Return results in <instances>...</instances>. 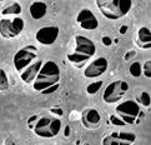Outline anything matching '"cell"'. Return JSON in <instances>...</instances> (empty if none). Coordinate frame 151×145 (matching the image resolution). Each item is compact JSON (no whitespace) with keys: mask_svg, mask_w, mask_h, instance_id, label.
I'll return each mask as SVG.
<instances>
[{"mask_svg":"<svg viewBox=\"0 0 151 145\" xmlns=\"http://www.w3.org/2000/svg\"><path fill=\"white\" fill-rule=\"evenodd\" d=\"M136 45L141 49H150L151 48V33L146 26H141L136 34Z\"/></svg>","mask_w":151,"mask_h":145,"instance_id":"cell-14","label":"cell"},{"mask_svg":"<svg viewBox=\"0 0 151 145\" xmlns=\"http://www.w3.org/2000/svg\"><path fill=\"white\" fill-rule=\"evenodd\" d=\"M96 46L94 41L84 35L75 36V48L71 53L68 54V61L74 66L80 68L86 64L91 58L95 55Z\"/></svg>","mask_w":151,"mask_h":145,"instance_id":"cell-2","label":"cell"},{"mask_svg":"<svg viewBox=\"0 0 151 145\" xmlns=\"http://www.w3.org/2000/svg\"><path fill=\"white\" fill-rule=\"evenodd\" d=\"M21 13V5L19 3H12L8 6L3 9L1 14L4 17H10V15H19Z\"/></svg>","mask_w":151,"mask_h":145,"instance_id":"cell-17","label":"cell"},{"mask_svg":"<svg viewBox=\"0 0 151 145\" xmlns=\"http://www.w3.org/2000/svg\"><path fill=\"white\" fill-rule=\"evenodd\" d=\"M85 145H90V144H85Z\"/></svg>","mask_w":151,"mask_h":145,"instance_id":"cell-31","label":"cell"},{"mask_svg":"<svg viewBox=\"0 0 151 145\" xmlns=\"http://www.w3.org/2000/svg\"><path fill=\"white\" fill-rule=\"evenodd\" d=\"M24 30V20L15 17V18H3L0 19V35L4 39H14L21 34Z\"/></svg>","mask_w":151,"mask_h":145,"instance_id":"cell-6","label":"cell"},{"mask_svg":"<svg viewBox=\"0 0 151 145\" xmlns=\"http://www.w3.org/2000/svg\"><path fill=\"white\" fill-rule=\"evenodd\" d=\"M107 66H109V63H107L106 58H104V56L98 58L85 68L84 75H85V78H88V79L99 78L107 70Z\"/></svg>","mask_w":151,"mask_h":145,"instance_id":"cell-9","label":"cell"},{"mask_svg":"<svg viewBox=\"0 0 151 145\" xmlns=\"http://www.w3.org/2000/svg\"><path fill=\"white\" fill-rule=\"evenodd\" d=\"M60 68L55 61H42V65L33 82L35 91L41 94H52L60 87Z\"/></svg>","mask_w":151,"mask_h":145,"instance_id":"cell-1","label":"cell"},{"mask_svg":"<svg viewBox=\"0 0 151 145\" xmlns=\"http://www.w3.org/2000/svg\"><path fill=\"white\" fill-rule=\"evenodd\" d=\"M132 145H135V144H132Z\"/></svg>","mask_w":151,"mask_h":145,"instance_id":"cell-32","label":"cell"},{"mask_svg":"<svg viewBox=\"0 0 151 145\" xmlns=\"http://www.w3.org/2000/svg\"><path fill=\"white\" fill-rule=\"evenodd\" d=\"M115 114L125 123V124H136L140 123L144 116V113L140 105L135 100H126L120 103L116 109Z\"/></svg>","mask_w":151,"mask_h":145,"instance_id":"cell-5","label":"cell"},{"mask_svg":"<svg viewBox=\"0 0 151 145\" xmlns=\"http://www.w3.org/2000/svg\"><path fill=\"white\" fill-rule=\"evenodd\" d=\"M50 110H51V113H54V114H56V115H60V116L63 115V110L60 108H59V109L58 108H51Z\"/></svg>","mask_w":151,"mask_h":145,"instance_id":"cell-27","label":"cell"},{"mask_svg":"<svg viewBox=\"0 0 151 145\" xmlns=\"http://www.w3.org/2000/svg\"><path fill=\"white\" fill-rule=\"evenodd\" d=\"M61 121L58 118L52 116H41L36 120L34 125V133L37 136L44 139H52L59 135L61 131Z\"/></svg>","mask_w":151,"mask_h":145,"instance_id":"cell-4","label":"cell"},{"mask_svg":"<svg viewBox=\"0 0 151 145\" xmlns=\"http://www.w3.org/2000/svg\"><path fill=\"white\" fill-rule=\"evenodd\" d=\"M46 12H47V5L42 1H34L29 8V13L31 18L35 20L42 19L46 15Z\"/></svg>","mask_w":151,"mask_h":145,"instance_id":"cell-15","label":"cell"},{"mask_svg":"<svg viewBox=\"0 0 151 145\" xmlns=\"http://www.w3.org/2000/svg\"><path fill=\"white\" fill-rule=\"evenodd\" d=\"M42 65V61L41 60H37V61H34L33 64H30V65L25 69V70H23L20 73V78L21 80H23L24 83L26 84H29V83H33L35 78H36V75L37 73H39L40 70V68Z\"/></svg>","mask_w":151,"mask_h":145,"instance_id":"cell-13","label":"cell"},{"mask_svg":"<svg viewBox=\"0 0 151 145\" xmlns=\"http://www.w3.org/2000/svg\"><path fill=\"white\" fill-rule=\"evenodd\" d=\"M135 55H136V51L130 50L129 53H126V54H125V60H126V61H130V60H131V59H132Z\"/></svg>","mask_w":151,"mask_h":145,"instance_id":"cell-26","label":"cell"},{"mask_svg":"<svg viewBox=\"0 0 151 145\" xmlns=\"http://www.w3.org/2000/svg\"><path fill=\"white\" fill-rule=\"evenodd\" d=\"M110 123L112 125H115V126H122V125H126L125 123H124L120 118H119L116 114H112L110 115Z\"/></svg>","mask_w":151,"mask_h":145,"instance_id":"cell-24","label":"cell"},{"mask_svg":"<svg viewBox=\"0 0 151 145\" xmlns=\"http://www.w3.org/2000/svg\"><path fill=\"white\" fill-rule=\"evenodd\" d=\"M129 73L131 74V76L134 78H139L140 75L142 74V68H141V64L139 61H134L130 68H129Z\"/></svg>","mask_w":151,"mask_h":145,"instance_id":"cell-19","label":"cell"},{"mask_svg":"<svg viewBox=\"0 0 151 145\" xmlns=\"http://www.w3.org/2000/svg\"><path fill=\"white\" fill-rule=\"evenodd\" d=\"M76 21L84 30H96L99 28V21L90 9H83L78 14Z\"/></svg>","mask_w":151,"mask_h":145,"instance_id":"cell-11","label":"cell"},{"mask_svg":"<svg viewBox=\"0 0 151 145\" xmlns=\"http://www.w3.org/2000/svg\"><path fill=\"white\" fill-rule=\"evenodd\" d=\"M37 119H39V116H37V115H34V116H31L30 119H28V126H29V128H31V129H33Z\"/></svg>","mask_w":151,"mask_h":145,"instance_id":"cell-25","label":"cell"},{"mask_svg":"<svg viewBox=\"0 0 151 145\" xmlns=\"http://www.w3.org/2000/svg\"><path fill=\"white\" fill-rule=\"evenodd\" d=\"M136 103L139 105H142L145 108L150 106V103H151V98H150V94L147 91L145 90H140L136 93Z\"/></svg>","mask_w":151,"mask_h":145,"instance_id":"cell-18","label":"cell"},{"mask_svg":"<svg viewBox=\"0 0 151 145\" xmlns=\"http://www.w3.org/2000/svg\"><path fill=\"white\" fill-rule=\"evenodd\" d=\"M81 121L86 129L94 130V129H98L101 125V115L96 109H85L81 115Z\"/></svg>","mask_w":151,"mask_h":145,"instance_id":"cell-12","label":"cell"},{"mask_svg":"<svg viewBox=\"0 0 151 145\" xmlns=\"http://www.w3.org/2000/svg\"><path fill=\"white\" fill-rule=\"evenodd\" d=\"M36 58H37L36 48L33 45L25 46L23 49L18 50L17 54L14 55V66L19 73H21L23 70H25L30 64H33Z\"/></svg>","mask_w":151,"mask_h":145,"instance_id":"cell-8","label":"cell"},{"mask_svg":"<svg viewBox=\"0 0 151 145\" xmlns=\"http://www.w3.org/2000/svg\"><path fill=\"white\" fill-rule=\"evenodd\" d=\"M102 43H104L105 45H111V39L107 36H102Z\"/></svg>","mask_w":151,"mask_h":145,"instance_id":"cell-28","label":"cell"},{"mask_svg":"<svg viewBox=\"0 0 151 145\" xmlns=\"http://www.w3.org/2000/svg\"><path fill=\"white\" fill-rule=\"evenodd\" d=\"M96 6L106 19L117 20L124 18L132 8L131 0H99Z\"/></svg>","mask_w":151,"mask_h":145,"instance_id":"cell-3","label":"cell"},{"mask_svg":"<svg viewBox=\"0 0 151 145\" xmlns=\"http://www.w3.org/2000/svg\"><path fill=\"white\" fill-rule=\"evenodd\" d=\"M129 90V84L124 80H115L110 83L104 90L102 99L106 104H115L120 101Z\"/></svg>","mask_w":151,"mask_h":145,"instance_id":"cell-7","label":"cell"},{"mask_svg":"<svg viewBox=\"0 0 151 145\" xmlns=\"http://www.w3.org/2000/svg\"><path fill=\"white\" fill-rule=\"evenodd\" d=\"M126 30H127V26H121L120 33H121V34H125V33H126Z\"/></svg>","mask_w":151,"mask_h":145,"instance_id":"cell-29","label":"cell"},{"mask_svg":"<svg viewBox=\"0 0 151 145\" xmlns=\"http://www.w3.org/2000/svg\"><path fill=\"white\" fill-rule=\"evenodd\" d=\"M112 135L119 141V145H132L136 140V135L131 131H115Z\"/></svg>","mask_w":151,"mask_h":145,"instance_id":"cell-16","label":"cell"},{"mask_svg":"<svg viewBox=\"0 0 151 145\" xmlns=\"http://www.w3.org/2000/svg\"><path fill=\"white\" fill-rule=\"evenodd\" d=\"M142 74H144L147 79H150V78H151V60H150V59H149V60L145 61V64H144Z\"/></svg>","mask_w":151,"mask_h":145,"instance_id":"cell-23","label":"cell"},{"mask_svg":"<svg viewBox=\"0 0 151 145\" xmlns=\"http://www.w3.org/2000/svg\"><path fill=\"white\" fill-rule=\"evenodd\" d=\"M102 145H119V141L114 138L112 134H110V135H106L104 138V140H102Z\"/></svg>","mask_w":151,"mask_h":145,"instance_id":"cell-22","label":"cell"},{"mask_svg":"<svg viewBox=\"0 0 151 145\" xmlns=\"http://www.w3.org/2000/svg\"><path fill=\"white\" fill-rule=\"evenodd\" d=\"M102 84H104V83H102L101 80H99V82H93V83H90V84L88 85V88H86V91H88V94H90V95L96 94L98 91L101 90Z\"/></svg>","mask_w":151,"mask_h":145,"instance_id":"cell-20","label":"cell"},{"mask_svg":"<svg viewBox=\"0 0 151 145\" xmlns=\"http://www.w3.org/2000/svg\"><path fill=\"white\" fill-rule=\"evenodd\" d=\"M36 40L42 45H52L59 36L58 26H44L36 31Z\"/></svg>","mask_w":151,"mask_h":145,"instance_id":"cell-10","label":"cell"},{"mask_svg":"<svg viewBox=\"0 0 151 145\" xmlns=\"http://www.w3.org/2000/svg\"><path fill=\"white\" fill-rule=\"evenodd\" d=\"M5 145H14V144L12 143V140H6L5 141Z\"/></svg>","mask_w":151,"mask_h":145,"instance_id":"cell-30","label":"cell"},{"mask_svg":"<svg viewBox=\"0 0 151 145\" xmlns=\"http://www.w3.org/2000/svg\"><path fill=\"white\" fill-rule=\"evenodd\" d=\"M9 89V79L8 75L3 69H0V91H5Z\"/></svg>","mask_w":151,"mask_h":145,"instance_id":"cell-21","label":"cell"}]
</instances>
